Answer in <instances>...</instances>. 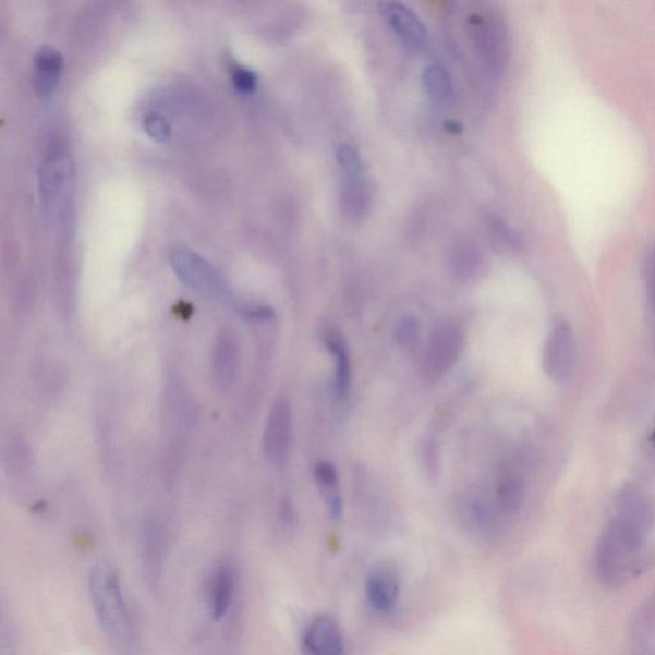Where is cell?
Segmentation results:
<instances>
[{
  "label": "cell",
  "mask_w": 655,
  "mask_h": 655,
  "mask_svg": "<svg viewBox=\"0 0 655 655\" xmlns=\"http://www.w3.org/2000/svg\"><path fill=\"white\" fill-rule=\"evenodd\" d=\"M654 519L653 507L642 493L632 487L621 490L616 514L603 532L595 556L603 583L622 584L635 572Z\"/></svg>",
  "instance_id": "obj_1"
},
{
  "label": "cell",
  "mask_w": 655,
  "mask_h": 655,
  "mask_svg": "<svg viewBox=\"0 0 655 655\" xmlns=\"http://www.w3.org/2000/svg\"><path fill=\"white\" fill-rule=\"evenodd\" d=\"M88 593L99 627L121 655H132L137 645L134 617L124 594L121 578L109 565H98L90 572Z\"/></svg>",
  "instance_id": "obj_2"
},
{
  "label": "cell",
  "mask_w": 655,
  "mask_h": 655,
  "mask_svg": "<svg viewBox=\"0 0 655 655\" xmlns=\"http://www.w3.org/2000/svg\"><path fill=\"white\" fill-rule=\"evenodd\" d=\"M171 263L182 283L202 296L211 300L230 298V290L222 276L201 255L189 248H177L171 256Z\"/></svg>",
  "instance_id": "obj_3"
},
{
  "label": "cell",
  "mask_w": 655,
  "mask_h": 655,
  "mask_svg": "<svg viewBox=\"0 0 655 655\" xmlns=\"http://www.w3.org/2000/svg\"><path fill=\"white\" fill-rule=\"evenodd\" d=\"M465 345V330L459 323L446 320L433 329L424 356V374L439 379L450 372Z\"/></svg>",
  "instance_id": "obj_4"
},
{
  "label": "cell",
  "mask_w": 655,
  "mask_h": 655,
  "mask_svg": "<svg viewBox=\"0 0 655 655\" xmlns=\"http://www.w3.org/2000/svg\"><path fill=\"white\" fill-rule=\"evenodd\" d=\"M577 338L568 322H559L547 338L543 350V367L551 381H568L575 369Z\"/></svg>",
  "instance_id": "obj_5"
},
{
  "label": "cell",
  "mask_w": 655,
  "mask_h": 655,
  "mask_svg": "<svg viewBox=\"0 0 655 655\" xmlns=\"http://www.w3.org/2000/svg\"><path fill=\"white\" fill-rule=\"evenodd\" d=\"M292 410L289 397L279 396L271 407L263 433V453L271 465H282L290 451Z\"/></svg>",
  "instance_id": "obj_6"
},
{
  "label": "cell",
  "mask_w": 655,
  "mask_h": 655,
  "mask_svg": "<svg viewBox=\"0 0 655 655\" xmlns=\"http://www.w3.org/2000/svg\"><path fill=\"white\" fill-rule=\"evenodd\" d=\"M240 365V348L233 332L223 329L216 338L213 349L211 374L219 392H227L233 386Z\"/></svg>",
  "instance_id": "obj_7"
},
{
  "label": "cell",
  "mask_w": 655,
  "mask_h": 655,
  "mask_svg": "<svg viewBox=\"0 0 655 655\" xmlns=\"http://www.w3.org/2000/svg\"><path fill=\"white\" fill-rule=\"evenodd\" d=\"M305 655H344V640L340 624L329 616L316 617L304 632Z\"/></svg>",
  "instance_id": "obj_8"
},
{
  "label": "cell",
  "mask_w": 655,
  "mask_h": 655,
  "mask_svg": "<svg viewBox=\"0 0 655 655\" xmlns=\"http://www.w3.org/2000/svg\"><path fill=\"white\" fill-rule=\"evenodd\" d=\"M380 12L393 32L412 48H423L428 43V32L421 19L409 7L396 2L380 4Z\"/></svg>",
  "instance_id": "obj_9"
},
{
  "label": "cell",
  "mask_w": 655,
  "mask_h": 655,
  "mask_svg": "<svg viewBox=\"0 0 655 655\" xmlns=\"http://www.w3.org/2000/svg\"><path fill=\"white\" fill-rule=\"evenodd\" d=\"M366 595L379 612H391L400 597V577L392 566L381 565L372 571L366 581Z\"/></svg>",
  "instance_id": "obj_10"
},
{
  "label": "cell",
  "mask_w": 655,
  "mask_h": 655,
  "mask_svg": "<svg viewBox=\"0 0 655 655\" xmlns=\"http://www.w3.org/2000/svg\"><path fill=\"white\" fill-rule=\"evenodd\" d=\"M238 591V577L231 563L219 565L209 580L208 599L213 620L222 621L230 614Z\"/></svg>",
  "instance_id": "obj_11"
},
{
  "label": "cell",
  "mask_w": 655,
  "mask_h": 655,
  "mask_svg": "<svg viewBox=\"0 0 655 655\" xmlns=\"http://www.w3.org/2000/svg\"><path fill=\"white\" fill-rule=\"evenodd\" d=\"M34 86L41 97L53 94L63 72V57L50 46L41 47L34 61Z\"/></svg>",
  "instance_id": "obj_12"
},
{
  "label": "cell",
  "mask_w": 655,
  "mask_h": 655,
  "mask_svg": "<svg viewBox=\"0 0 655 655\" xmlns=\"http://www.w3.org/2000/svg\"><path fill=\"white\" fill-rule=\"evenodd\" d=\"M324 344L336 357V395L338 399H344L351 385V362L348 343H345L341 329L332 326L324 330Z\"/></svg>",
  "instance_id": "obj_13"
},
{
  "label": "cell",
  "mask_w": 655,
  "mask_h": 655,
  "mask_svg": "<svg viewBox=\"0 0 655 655\" xmlns=\"http://www.w3.org/2000/svg\"><path fill=\"white\" fill-rule=\"evenodd\" d=\"M69 161L63 153L53 151L43 160L40 168V194L47 205L53 204L68 180Z\"/></svg>",
  "instance_id": "obj_14"
},
{
  "label": "cell",
  "mask_w": 655,
  "mask_h": 655,
  "mask_svg": "<svg viewBox=\"0 0 655 655\" xmlns=\"http://www.w3.org/2000/svg\"><path fill=\"white\" fill-rule=\"evenodd\" d=\"M526 484L524 476L517 471H505L497 484V506L505 513H514L521 509L525 499Z\"/></svg>",
  "instance_id": "obj_15"
},
{
  "label": "cell",
  "mask_w": 655,
  "mask_h": 655,
  "mask_svg": "<svg viewBox=\"0 0 655 655\" xmlns=\"http://www.w3.org/2000/svg\"><path fill=\"white\" fill-rule=\"evenodd\" d=\"M423 85L425 93L438 106L450 105L453 99V86L447 71L440 65H429L424 71Z\"/></svg>",
  "instance_id": "obj_16"
},
{
  "label": "cell",
  "mask_w": 655,
  "mask_h": 655,
  "mask_svg": "<svg viewBox=\"0 0 655 655\" xmlns=\"http://www.w3.org/2000/svg\"><path fill=\"white\" fill-rule=\"evenodd\" d=\"M161 555H163V536L157 522L151 521L144 529L143 556L147 575L153 580L159 575Z\"/></svg>",
  "instance_id": "obj_17"
},
{
  "label": "cell",
  "mask_w": 655,
  "mask_h": 655,
  "mask_svg": "<svg viewBox=\"0 0 655 655\" xmlns=\"http://www.w3.org/2000/svg\"><path fill=\"white\" fill-rule=\"evenodd\" d=\"M466 521L477 532L489 534L498 527V513L485 500L476 499L466 507Z\"/></svg>",
  "instance_id": "obj_18"
},
{
  "label": "cell",
  "mask_w": 655,
  "mask_h": 655,
  "mask_svg": "<svg viewBox=\"0 0 655 655\" xmlns=\"http://www.w3.org/2000/svg\"><path fill=\"white\" fill-rule=\"evenodd\" d=\"M395 340L404 351H414L422 340V323L414 315L403 316L396 324Z\"/></svg>",
  "instance_id": "obj_19"
},
{
  "label": "cell",
  "mask_w": 655,
  "mask_h": 655,
  "mask_svg": "<svg viewBox=\"0 0 655 655\" xmlns=\"http://www.w3.org/2000/svg\"><path fill=\"white\" fill-rule=\"evenodd\" d=\"M452 270L459 281L474 282L483 275V264L476 255L466 253L454 257Z\"/></svg>",
  "instance_id": "obj_20"
},
{
  "label": "cell",
  "mask_w": 655,
  "mask_h": 655,
  "mask_svg": "<svg viewBox=\"0 0 655 655\" xmlns=\"http://www.w3.org/2000/svg\"><path fill=\"white\" fill-rule=\"evenodd\" d=\"M144 130L154 142L165 144L171 140L172 129L166 118L157 112L147 113L144 117Z\"/></svg>",
  "instance_id": "obj_21"
},
{
  "label": "cell",
  "mask_w": 655,
  "mask_h": 655,
  "mask_svg": "<svg viewBox=\"0 0 655 655\" xmlns=\"http://www.w3.org/2000/svg\"><path fill=\"white\" fill-rule=\"evenodd\" d=\"M314 474L316 482H318L319 484V487L326 490L324 493H326V495L328 496V504L332 502L333 499L340 497V495H338L337 492H333L338 484V474L332 463L327 461L316 463Z\"/></svg>",
  "instance_id": "obj_22"
},
{
  "label": "cell",
  "mask_w": 655,
  "mask_h": 655,
  "mask_svg": "<svg viewBox=\"0 0 655 655\" xmlns=\"http://www.w3.org/2000/svg\"><path fill=\"white\" fill-rule=\"evenodd\" d=\"M232 83L240 93L252 94L257 87V75L244 65H234L232 70Z\"/></svg>",
  "instance_id": "obj_23"
},
{
  "label": "cell",
  "mask_w": 655,
  "mask_h": 655,
  "mask_svg": "<svg viewBox=\"0 0 655 655\" xmlns=\"http://www.w3.org/2000/svg\"><path fill=\"white\" fill-rule=\"evenodd\" d=\"M644 281L647 300L655 312V246L647 250L644 259Z\"/></svg>",
  "instance_id": "obj_24"
},
{
  "label": "cell",
  "mask_w": 655,
  "mask_h": 655,
  "mask_svg": "<svg viewBox=\"0 0 655 655\" xmlns=\"http://www.w3.org/2000/svg\"><path fill=\"white\" fill-rule=\"evenodd\" d=\"M424 463L428 468V473L436 475V469H438V453L437 447L434 441H426L424 446Z\"/></svg>",
  "instance_id": "obj_25"
},
{
  "label": "cell",
  "mask_w": 655,
  "mask_h": 655,
  "mask_svg": "<svg viewBox=\"0 0 655 655\" xmlns=\"http://www.w3.org/2000/svg\"><path fill=\"white\" fill-rule=\"evenodd\" d=\"M281 518L287 524H292L294 519H296V514H294L293 506L291 505L289 499H283L281 504Z\"/></svg>",
  "instance_id": "obj_26"
},
{
  "label": "cell",
  "mask_w": 655,
  "mask_h": 655,
  "mask_svg": "<svg viewBox=\"0 0 655 655\" xmlns=\"http://www.w3.org/2000/svg\"><path fill=\"white\" fill-rule=\"evenodd\" d=\"M445 128L448 132H450V134H460V132L462 131L461 124L459 122L453 121H448Z\"/></svg>",
  "instance_id": "obj_27"
}]
</instances>
